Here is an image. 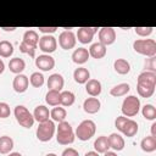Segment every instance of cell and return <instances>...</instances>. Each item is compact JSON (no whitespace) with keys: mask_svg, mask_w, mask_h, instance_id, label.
Listing matches in <instances>:
<instances>
[{"mask_svg":"<svg viewBox=\"0 0 156 156\" xmlns=\"http://www.w3.org/2000/svg\"><path fill=\"white\" fill-rule=\"evenodd\" d=\"M9 68H10V71H11L12 73H15V74H21V72H23L24 68H26V62H24V60L21 58V57H13V58H11L10 62H9Z\"/></svg>","mask_w":156,"mask_h":156,"instance_id":"cell-22","label":"cell"},{"mask_svg":"<svg viewBox=\"0 0 156 156\" xmlns=\"http://www.w3.org/2000/svg\"><path fill=\"white\" fill-rule=\"evenodd\" d=\"M156 87V73L144 71L138 76L136 79V91L141 98H151L155 93Z\"/></svg>","mask_w":156,"mask_h":156,"instance_id":"cell-1","label":"cell"},{"mask_svg":"<svg viewBox=\"0 0 156 156\" xmlns=\"http://www.w3.org/2000/svg\"><path fill=\"white\" fill-rule=\"evenodd\" d=\"M155 61H156L155 56H154V57H149V58L146 60V62H145L146 71H149V72H155V73H156V63H155Z\"/></svg>","mask_w":156,"mask_h":156,"instance_id":"cell-39","label":"cell"},{"mask_svg":"<svg viewBox=\"0 0 156 156\" xmlns=\"http://www.w3.org/2000/svg\"><path fill=\"white\" fill-rule=\"evenodd\" d=\"M77 38L72 30H63L58 35V44L63 50H69L76 46Z\"/></svg>","mask_w":156,"mask_h":156,"instance_id":"cell-10","label":"cell"},{"mask_svg":"<svg viewBox=\"0 0 156 156\" xmlns=\"http://www.w3.org/2000/svg\"><path fill=\"white\" fill-rule=\"evenodd\" d=\"M107 139H108L110 147H112L115 151H121V150L124 149V144L126 143H124L123 136H121L119 134L112 133V134H110V136H107Z\"/></svg>","mask_w":156,"mask_h":156,"instance_id":"cell-20","label":"cell"},{"mask_svg":"<svg viewBox=\"0 0 156 156\" xmlns=\"http://www.w3.org/2000/svg\"><path fill=\"white\" fill-rule=\"evenodd\" d=\"M95 132H96V124H95V122L91 121V119H84L77 127L74 135L79 140L87 141V140L91 139L95 135Z\"/></svg>","mask_w":156,"mask_h":156,"instance_id":"cell-5","label":"cell"},{"mask_svg":"<svg viewBox=\"0 0 156 156\" xmlns=\"http://www.w3.org/2000/svg\"><path fill=\"white\" fill-rule=\"evenodd\" d=\"M45 156H57L56 154H52V152H50V154H48V155H45Z\"/></svg>","mask_w":156,"mask_h":156,"instance_id":"cell-48","label":"cell"},{"mask_svg":"<svg viewBox=\"0 0 156 156\" xmlns=\"http://www.w3.org/2000/svg\"><path fill=\"white\" fill-rule=\"evenodd\" d=\"M84 156H99V154L96 151H88Z\"/></svg>","mask_w":156,"mask_h":156,"instance_id":"cell-43","label":"cell"},{"mask_svg":"<svg viewBox=\"0 0 156 156\" xmlns=\"http://www.w3.org/2000/svg\"><path fill=\"white\" fill-rule=\"evenodd\" d=\"M13 54V45L7 40L0 41V57H10Z\"/></svg>","mask_w":156,"mask_h":156,"instance_id":"cell-34","label":"cell"},{"mask_svg":"<svg viewBox=\"0 0 156 156\" xmlns=\"http://www.w3.org/2000/svg\"><path fill=\"white\" fill-rule=\"evenodd\" d=\"M38 29L44 34H51L57 30V27H38Z\"/></svg>","mask_w":156,"mask_h":156,"instance_id":"cell-41","label":"cell"},{"mask_svg":"<svg viewBox=\"0 0 156 156\" xmlns=\"http://www.w3.org/2000/svg\"><path fill=\"white\" fill-rule=\"evenodd\" d=\"M115 126L121 133H123L128 138H132L138 133V123L124 116H118L115 121Z\"/></svg>","mask_w":156,"mask_h":156,"instance_id":"cell-2","label":"cell"},{"mask_svg":"<svg viewBox=\"0 0 156 156\" xmlns=\"http://www.w3.org/2000/svg\"><path fill=\"white\" fill-rule=\"evenodd\" d=\"M73 78H74L76 83H78V84H85L89 80V78H90V73H89V71L87 68L78 67L73 72Z\"/></svg>","mask_w":156,"mask_h":156,"instance_id":"cell-23","label":"cell"},{"mask_svg":"<svg viewBox=\"0 0 156 156\" xmlns=\"http://www.w3.org/2000/svg\"><path fill=\"white\" fill-rule=\"evenodd\" d=\"M140 147L145 152H152V151H155L156 150V138H154L151 135L145 136L140 141Z\"/></svg>","mask_w":156,"mask_h":156,"instance_id":"cell-29","label":"cell"},{"mask_svg":"<svg viewBox=\"0 0 156 156\" xmlns=\"http://www.w3.org/2000/svg\"><path fill=\"white\" fill-rule=\"evenodd\" d=\"M63 85H65L63 77L61 74H58V73H54L48 78V88H49V90H56V91L61 93Z\"/></svg>","mask_w":156,"mask_h":156,"instance_id":"cell-15","label":"cell"},{"mask_svg":"<svg viewBox=\"0 0 156 156\" xmlns=\"http://www.w3.org/2000/svg\"><path fill=\"white\" fill-rule=\"evenodd\" d=\"M35 66L39 69L46 72V71H50L55 67V60H54V57H51L50 55H46V54L39 55L35 58Z\"/></svg>","mask_w":156,"mask_h":156,"instance_id":"cell-13","label":"cell"},{"mask_svg":"<svg viewBox=\"0 0 156 156\" xmlns=\"http://www.w3.org/2000/svg\"><path fill=\"white\" fill-rule=\"evenodd\" d=\"M89 56H91V57H94V58H96V60H99V58H102L105 55H106V46L105 45H102L101 43H94V44H91L90 45V48H89Z\"/></svg>","mask_w":156,"mask_h":156,"instance_id":"cell-21","label":"cell"},{"mask_svg":"<svg viewBox=\"0 0 156 156\" xmlns=\"http://www.w3.org/2000/svg\"><path fill=\"white\" fill-rule=\"evenodd\" d=\"M139 110H140V100L135 95H129L123 100L121 111L124 115V117H134L138 115Z\"/></svg>","mask_w":156,"mask_h":156,"instance_id":"cell-6","label":"cell"},{"mask_svg":"<svg viewBox=\"0 0 156 156\" xmlns=\"http://www.w3.org/2000/svg\"><path fill=\"white\" fill-rule=\"evenodd\" d=\"M20 51H21L22 54L29 55L30 57H34V56H35V49L32 48V46H29L28 44H26V43H23V41H21V44H20Z\"/></svg>","mask_w":156,"mask_h":156,"instance_id":"cell-36","label":"cell"},{"mask_svg":"<svg viewBox=\"0 0 156 156\" xmlns=\"http://www.w3.org/2000/svg\"><path fill=\"white\" fill-rule=\"evenodd\" d=\"M13 149V140L9 135H2L0 136V154L6 155L10 154L11 150Z\"/></svg>","mask_w":156,"mask_h":156,"instance_id":"cell-27","label":"cell"},{"mask_svg":"<svg viewBox=\"0 0 156 156\" xmlns=\"http://www.w3.org/2000/svg\"><path fill=\"white\" fill-rule=\"evenodd\" d=\"M74 100H76V96L72 91L65 90V91L60 93V105H62L65 107H68V106L74 104Z\"/></svg>","mask_w":156,"mask_h":156,"instance_id":"cell-31","label":"cell"},{"mask_svg":"<svg viewBox=\"0 0 156 156\" xmlns=\"http://www.w3.org/2000/svg\"><path fill=\"white\" fill-rule=\"evenodd\" d=\"M16 121L24 128H30L34 124V117L33 115L28 111L27 107H24L23 105H17L13 110Z\"/></svg>","mask_w":156,"mask_h":156,"instance_id":"cell-7","label":"cell"},{"mask_svg":"<svg viewBox=\"0 0 156 156\" xmlns=\"http://www.w3.org/2000/svg\"><path fill=\"white\" fill-rule=\"evenodd\" d=\"M104 156H117V154H116V152H113V151H106Z\"/></svg>","mask_w":156,"mask_h":156,"instance_id":"cell-45","label":"cell"},{"mask_svg":"<svg viewBox=\"0 0 156 156\" xmlns=\"http://www.w3.org/2000/svg\"><path fill=\"white\" fill-rule=\"evenodd\" d=\"M85 90L87 93L93 96V98H96L101 94V83L98 80V79H89L87 83H85Z\"/></svg>","mask_w":156,"mask_h":156,"instance_id":"cell-18","label":"cell"},{"mask_svg":"<svg viewBox=\"0 0 156 156\" xmlns=\"http://www.w3.org/2000/svg\"><path fill=\"white\" fill-rule=\"evenodd\" d=\"M134 30L140 37H147L154 32V28L152 27H135Z\"/></svg>","mask_w":156,"mask_h":156,"instance_id":"cell-37","label":"cell"},{"mask_svg":"<svg viewBox=\"0 0 156 156\" xmlns=\"http://www.w3.org/2000/svg\"><path fill=\"white\" fill-rule=\"evenodd\" d=\"M1 29H4V30H6V32H12V30H15L16 28H15V27H10V28H9V27H2Z\"/></svg>","mask_w":156,"mask_h":156,"instance_id":"cell-46","label":"cell"},{"mask_svg":"<svg viewBox=\"0 0 156 156\" xmlns=\"http://www.w3.org/2000/svg\"><path fill=\"white\" fill-rule=\"evenodd\" d=\"M113 68L118 74H128L130 71V65L124 58H117L113 62Z\"/></svg>","mask_w":156,"mask_h":156,"instance_id":"cell-26","label":"cell"},{"mask_svg":"<svg viewBox=\"0 0 156 156\" xmlns=\"http://www.w3.org/2000/svg\"><path fill=\"white\" fill-rule=\"evenodd\" d=\"M89 51L85 48H78L72 54V61L77 65H83L89 60Z\"/></svg>","mask_w":156,"mask_h":156,"instance_id":"cell-17","label":"cell"},{"mask_svg":"<svg viewBox=\"0 0 156 156\" xmlns=\"http://www.w3.org/2000/svg\"><path fill=\"white\" fill-rule=\"evenodd\" d=\"M29 83L34 88H40L44 84V76L40 72H33L29 77Z\"/></svg>","mask_w":156,"mask_h":156,"instance_id":"cell-35","label":"cell"},{"mask_svg":"<svg viewBox=\"0 0 156 156\" xmlns=\"http://www.w3.org/2000/svg\"><path fill=\"white\" fill-rule=\"evenodd\" d=\"M98 29H99L98 27H80L77 30L76 38L82 44H89V43H91L94 34L98 32Z\"/></svg>","mask_w":156,"mask_h":156,"instance_id":"cell-11","label":"cell"},{"mask_svg":"<svg viewBox=\"0 0 156 156\" xmlns=\"http://www.w3.org/2000/svg\"><path fill=\"white\" fill-rule=\"evenodd\" d=\"M67 116V112L63 107H60V106H55L51 111H50V117L54 122H63L65 118Z\"/></svg>","mask_w":156,"mask_h":156,"instance_id":"cell-30","label":"cell"},{"mask_svg":"<svg viewBox=\"0 0 156 156\" xmlns=\"http://www.w3.org/2000/svg\"><path fill=\"white\" fill-rule=\"evenodd\" d=\"M45 101L50 106H58L60 105V91L49 90L45 95Z\"/></svg>","mask_w":156,"mask_h":156,"instance_id":"cell-32","label":"cell"},{"mask_svg":"<svg viewBox=\"0 0 156 156\" xmlns=\"http://www.w3.org/2000/svg\"><path fill=\"white\" fill-rule=\"evenodd\" d=\"M55 130H56V127H55L54 121L48 119L43 123H39V126L37 128V138H38V140H40L43 143L49 141L52 139Z\"/></svg>","mask_w":156,"mask_h":156,"instance_id":"cell-8","label":"cell"},{"mask_svg":"<svg viewBox=\"0 0 156 156\" xmlns=\"http://www.w3.org/2000/svg\"><path fill=\"white\" fill-rule=\"evenodd\" d=\"M39 49L45 52L46 55L54 52L57 48V40L55 37H52L51 34H45L41 38H39Z\"/></svg>","mask_w":156,"mask_h":156,"instance_id":"cell-9","label":"cell"},{"mask_svg":"<svg viewBox=\"0 0 156 156\" xmlns=\"http://www.w3.org/2000/svg\"><path fill=\"white\" fill-rule=\"evenodd\" d=\"M116 40V30L112 27H102L99 29V43L107 46Z\"/></svg>","mask_w":156,"mask_h":156,"instance_id":"cell-12","label":"cell"},{"mask_svg":"<svg viewBox=\"0 0 156 156\" xmlns=\"http://www.w3.org/2000/svg\"><path fill=\"white\" fill-rule=\"evenodd\" d=\"M74 132L71 127V124L66 121L60 122L57 126V133H56V140L61 145H69L74 141Z\"/></svg>","mask_w":156,"mask_h":156,"instance_id":"cell-3","label":"cell"},{"mask_svg":"<svg viewBox=\"0 0 156 156\" xmlns=\"http://www.w3.org/2000/svg\"><path fill=\"white\" fill-rule=\"evenodd\" d=\"M4 69H5V63H4L2 58H0V74L4 72Z\"/></svg>","mask_w":156,"mask_h":156,"instance_id":"cell-44","label":"cell"},{"mask_svg":"<svg viewBox=\"0 0 156 156\" xmlns=\"http://www.w3.org/2000/svg\"><path fill=\"white\" fill-rule=\"evenodd\" d=\"M94 149L98 154H105L106 151H108L110 145H108V139L105 135H100L95 139L94 141Z\"/></svg>","mask_w":156,"mask_h":156,"instance_id":"cell-24","label":"cell"},{"mask_svg":"<svg viewBox=\"0 0 156 156\" xmlns=\"http://www.w3.org/2000/svg\"><path fill=\"white\" fill-rule=\"evenodd\" d=\"M7 156H22L20 152H10Z\"/></svg>","mask_w":156,"mask_h":156,"instance_id":"cell-47","label":"cell"},{"mask_svg":"<svg viewBox=\"0 0 156 156\" xmlns=\"http://www.w3.org/2000/svg\"><path fill=\"white\" fill-rule=\"evenodd\" d=\"M129 90H130V87L128 83H121V84H117L113 88H111L110 94L115 98H119V96L127 95V93H129Z\"/></svg>","mask_w":156,"mask_h":156,"instance_id":"cell-28","label":"cell"},{"mask_svg":"<svg viewBox=\"0 0 156 156\" xmlns=\"http://www.w3.org/2000/svg\"><path fill=\"white\" fill-rule=\"evenodd\" d=\"M33 117H34V121L39 122V123H43L45 121L49 119L50 117V111L46 106L44 105H39L34 108V112H33Z\"/></svg>","mask_w":156,"mask_h":156,"instance_id":"cell-19","label":"cell"},{"mask_svg":"<svg viewBox=\"0 0 156 156\" xmlns=\"http://www.w3.org/2000/svg\"><path fill=\"white\" fill-rule=\"evenodd\" d=\"M11 113L10 106L6 102H0V118H7Z\"/></svg>","mask_w":156,"mask_h":156,"instance_id":"cell-38","label":"cell"},{"mask_svg":"<svg viewBox=\"0 0 156 156\" xmlns=\"http://www.w3.org/2000/svg\"><path fill=\"white\" fill-rule=\"evenodd\" d=\"M151 136L156 138V122H154L151 124Z\"/></svg>","mask_w":156,"mask_h":156,"instance_id":"cell-42","label":"cell"},{"mask_svg":"<svg viewBox=\"0 0 156 156\" xmlns=\"http://www.w3.org/2000/svg\"><path fill=\"white\" fill-rule=\"evenodd\" d=\"M22 41L35 49L37 45H38V43H39V35H38V33H37L35 30H33V29L26 30L24 34H23V39H22Z\"/></svg>","mask_w":156,"mask_h":156,"instance_id":"cell-25","label":"cell"},{"mask_svg":"<svg viewBox=\"0 0 156 156\" xmlns=\"http://www.w3.org/2000/svg\"><path fill=\"white\" fill-rule=\"evenodd\" d=\"M133 49L140 55L154 57L156 55V41L154 39H136L133 43Z\"/></svg>","mask_w":156,"mask_h":156,"instance_id":"cell-4","label":"cell"},{"mask_svg":"<svg viewBox=\"0 0 156 156\" xmlns=\"http://www.w3.org/2000/svg\"><path fill=\"white\" fill-rule=\"evenodd\" d=\"M100 107H101V102H100V100L98 98H93L91 96V98L85 99L84 102H83V108L89 115H94V113L99 112Z\"/></svg>","mask_w":156,"mask_h":156,"instance_id":"cell-16","label":"cell"},{"mask_svg":"<svg viewBox=\"0 0 156 156\" xmlns=\"http://www.w3.org/2000/svg\"><path fill=\"white\" fill-rule=\"evenodd\" d=\"M28 85H29V79L27 76L24 74H17L15 78H13V82H12V88L16 93H24L27 89H28Z\"/></svg>","mask_w":156,"mask_h":156,"instance_id":"cell-14","label":"cell"},{"mask_svg":"<svg viewBox=\"0 0 156 156\" xmlns=\"http://www.w3.org/2000/svg\"><path fill=\"white\" fill-rule=\"evenodd\" d=\"M141 113H143V117L146 118L147 121H155L156 119V107L151 104H146L145 106H143Z\"/></svg>","mask_w":156,"mask_h":156,"instance_id":"cell-33","label":"cell"},{"mask_svg":"<svg viewBox=\"0 0 156 156\" xmlns=\"http://www.w3.org/2000/svg\"><path fill=\"white\" fill-rule=\"evenodd\" d=\"M61 156H79V154H78V151H77L76 149H73V147H67V149L63 150V152H62Z\"/></svg>","mask_w":156,"mask_h":156,"instance_id":"cell-40","label":"cell"}]
</instances>
